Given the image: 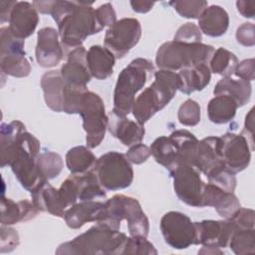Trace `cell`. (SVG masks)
<instances>
[{
	"instance_id": "cell-5",
	"label": "cell",
	"mask_w": 255,
	"mask_h": 255,
	"mask_svg": "<svg viewBox=\"0 0 255 255\" xmlns=\"http://www.w3.org/2000/svg\"><path fill=\"white\" fill-rule=\"evenodd\" d=\"M154 72L151 61L143 58L132 60L118 77L114 92L113 112L127 117L132 109L135 95L144 87L148 77Z\"/></svg>"
},
{
	"instance_id": "cell-31",
	"label": "cell",
	"mask_w": 255,
	"mask_h": 255,
	"mask_svg": "<svg viewBox=\"0 0 255 255\" xmlns=\"http://www.w3.org/2000/svg\"><path fill=\"white\" fill-rule=\"evenodd\" d=\"M237 104L235 100L225 94L215 95L207 106L209 120L217 125L229 123L236 115Z\"/></svg>"
},
{
	"instance_id": "cell-19",
	"label": "cell",
	"mask_w": 255,
	"mask_h": 255,
	"mask_svg": "<svg viewBox=\"0 0 255 255\" xmlns=\"http://www.w3.org/2000/svg\"><path fill=\"white\" fill-rule=\"evenodd\" d=\"M9 30L19 39H26L31 36L38 23V11L33 4L24 1H17L9 17Z\"/></svg>"
},
{
	"instance_id": "cell-48",
	"label": "cell",
	"mask_w": 255,
	"mask_h": 255,
	"mask_svg": "<svg viewBox=\"0 0 255 255\" xmlns=\"http://www.w3.org/2000/svg\"><path fill=\"white\" fill-rule=\"evenodd\" d=\"M246 134L244 135L248 141H249V144L251 145V150L254 149V140H253V137H254V109L252 108L248 115L246 116L245 118V124H244V128H243V131H242V134Z\"/></svg>"
},
{
	"instance_id": "cell-50",
	"label": "cell",
	"mask_w": 255,
	"mask_h": 255,
	"mask_svg": "<svg viewBox=\"0 0 255 255\" xmlns=\"http://www.w3.org/2000/svg\"><path fill=\"white\" fill-rule=\"evenodd\" d=\"M17 1H0V21L8 22L11 11Z\"/></svg>"
},
{
	"instance_id": "cell-34",
	"label": "cell",
	"mask_w": 255,
	"mask_h": 255,
	"mask_svg": "<svg viewBox=\"0 0 255 255\" xmlns=\"http://www.w3.org/2000/svg\"><path fill=\"white\" fill-rule=\"evenodd\" d=\"M76 175L78 190H79V200H95L96 198H105L106 191L98 180V177L94 170H90L84 174Z\"/></svg>"
},
{
	"instance_id": "cell-41",
	"label": "cell",
	"mask_w": 255,
	"mask_h": 255,
	"mask_svg": "<svg viewBox=\"0 0 255 255\" xmlns=\"http://www.w3.org/2000/svg\"><path fill=\"white\" fill-rule=\"evenodd\" d=\"M173 40L183 43H201L202 35L198 26L187 22L178 28Z\"/></svg>"
},
{
	"instance_id": "cell-37",
	"label": "cell",
	"mask_w": 255,
	"mask_h": 255,
	"mask_svg": "<svg viewBox=\"0 0 255 255\" xmlns=\"http://www.w3.org/2000/svg\"><path fill=\"white\" fill-rule=\"evenodd\" d=\"M228 246L237 255L255 252V229H237L233 232Z\"/></svg>"
},
{
	"instance_id": "cell-6",
	"label": "cell",
	"mask_w": 255,
	"mask_h": 255,
	"mask_svg": "<svg viewBox=\"0 0 255 255\" xmlns=\"http://www.w3.org/2000/svg\"><path fill=\"white\" fill-rule=\"evenodd\" d=\"M105 204L104 219L97 224L114 230H120L122 220L126 219L130 236H147L149 222L135 198L124 194H116L108 199Z\"/></svg>"
},
{
	"instance_id": "cell-16",
	"label": "cell",
	"mask_w": 255,
	"mask_h": 255,
	"mask_svg": "<svg viewBox=\"0 0 255 255\" xmlns=\"http://www.w3.org/2000/svg\"><path fill=\"white\" fill-rule=\"evenodd\" d=\"M196 230V245L225 248L236 230L234 224L229 220H203L194 222Z\"/></svg>"
},
{
	"instance_id": "cell-32",
	"label": "cell",
	"mask_w": 255,
	"mask_h": 255,
	"mask_svg": "<svg viewBox=\"0 0 255 255\" xmlns=\"http://www.w3.org/2000/svg\"><path fill=\"white\" fill-rule=\"evenodd\" d=\"M96 161L97 157L87 146H74L66 153V165L72 174L80 175L92 170Z\"/></svg>"
},
{
	"instance_id": "cell-46",
	"label": "cell",
	"mask_w": 255,
	"mask_h": 255,
	"mask_svg": "<svg viewBox=\"0 0 255 255\" xmlns=\"http://www.w3.org/2000/svg\"><path fill=\"white\" fill-rule=\"evenodd\" d=\"M234 74L239 79L252 82L254 80V59H246L238 63Z\"/></svg>"
},
{
	"instance_id": "cell-15",
	"label": "cell",
	"mask_w": 255,
	"mask_h": 255,
	"mask_svg": "<svg viewBox=\"0 0 255 255\" xmlns=\"http://www.w3.org/2000/svg\"><path fill=\"white\" fill-rule=\"evenodd\" d=\"M194 166L208 180L226 169L221 152L220 136H207L198 140Z\"/></svg>"
},
{
	"instance_id": "cell-44",
	"label": "cell",
	"mask_w": 255,
	"mask_h": 255,
	"mask_svg": "<svg viewBox=\"0 0 255 255\" xmlns=\"http://www.w3.org/2000/svg\"><path fill=\"white\" fill-rule=\"evenodd\" d=\"M126 156L130 163L140 164L146 161V159L150 156V149L147 145L140 142L130 146L126 153Z\"/></svg>"
},
{
	"instance_id": "cell-9",
	"label": "cell",
	"mask_w": 255,
	"mask_h": 255,
	"mask_svg": "<svg viewBox=\"0 0 255 255\" xmlns=\"http://www.w3.org/2000/svg\"><path fill=\"white\" fill-rule=\"evenodd\" d=\"M78 114L83 120L87 146L97 147L104 139L109 124L103 100L98 94L87 90L82 96Z\"/></svg>"
},
{
	"instance_id": "cell-49",
	"label": "cell",
	"mask_w": 255,
	"mask_h": 255,
	"mask_svg": "<svg viewBox=\"0 0 255 255\" xmlns=\"http://www.w3.org/2000/svg\"><path fill=\"white\" fill-rule=\"evenodd\" d=\"M237 9L239 13L245 18H253L255 13V2L239 0L236 2Z\"/></svg>"
},
{
	"instance_id": "cell-29",
	"label": "cell",
	"mask_w": 255,
	"mask_h": 255,
	"mask_svg": "<svg viewBox=\"0 0 255 255\" xmlns=\"http://www.w3.org/2000/svg\"><path fill=\"white\" fill-rule=\"evenodd\" d=\"M32 201L40 211H46L54 216L64 217L66 209L61 201L59 190L47 181L37 191L31 193Z\"/></svg>"
},
{
	"instance_id": "cell-38",
	"label": "cell",
	"mask_w": 255,
	"mask_h": 255,
	"mask_svg": "<svg viewBox=\"0 0 255 255\" xmlns=\"http://www.w3.org/2000/svg\"><path fill=\"white\" fill-rule=\"evenodd\" d=\"M174 10L184 18H199L201 13L208 6L207 1L203 0H179L171 1L168 3Z\"/></svg>"
},
{
	"instance_id": "cell-25",
	"label": "cell",
	"mask_w": 255,
	"mask_h": 255,
	"mask_svg": "<svg viewBox=\"0 0 255 255\" xmlns=\"http://www.w3.org/2000/svg\"><path fill=\"white\" fill-rule=\"evenodd\" d=\"M229 16L218 5L207 6L198 18V28L202 33L210 37L222 36L228 29Z\"/></svg>"
},
{
	"instance_id": "cell-3",
	"label": "cell",
	"mask_w": 255,
	"mask_h": 255,
	"mask_svg": "<svg viewBox=\"0 0 255 255\" xmlns=\"http://www.w3.org/2000/svg\"><path fill=\"white\" fill-rule=\"evenodd\" d=\"M180 88L178 73L163 69L154 72L152 84L134 100L131 112L135 122L144 125L173 99Z\"/></svg>"
},
{
	"instance_id": "cell-2",
	"label": "cell",
	"mask_w": 255,
	"mask_h": 255,
	"mask_svg": "<svg viewBox=\"0 0 255 255\" xmlns=\"http://www.w3.org/2000/svg\"><path fill=\"white\" fill-rule=\"evenodd\" d=\"M92 2L55 0L51 15L58 25L61 44L65 51L81 47L91 35L101 32L105 27ZM68 52V54H69Z\"/></svg>"
},
{
	"instance_id": "cell-45",
	"label": "cell",
	"mask_w": 255,
	"mask_h": 255,
	"mask_svg": "<svg viewBox=\"0 0 255 255\" xmlns=\"http://www.w3.org/2000/svg\"><path fill=\"white\" fill-rule=\"evenodd\" d=\"M237 42L246 47H252L255 44L254 37V24L250 22L243 23L237 28L236 31Z\"/></svg>"
},
{
	"instance_id": "cell-21",
	"label": "cell",
	"mask_w": 255,
	"mask_h": 255,
	"mask_svg": "<svg viewBox=\"0 0 255 255\" xmlns=\"http://www.w3.org/2000/svg\"><path fill=\"white\" fill-rule=\"evenodd\" d=\"M108 129L124 145L132 146L140 143L144 137V127L125 116H120L113 111L110 114Z\"/></svg>"
},
{
	"instance_id": "cell-18",
	"label": "cell",
	"mask_w": 255,
	"mask_h": 255,
	"mask_svg": "<svg viewBox=\"0 0 255 255\" xmlns=\"http://www.w3.org/2000/svg\"><path fill=\"white\" fill-rule=\"evenodd\" d=\"M87 51L81 46L67 55V62L61 67L60 74L64 82L77 88H87L91 81V74L86 61Z\"/></svg>"
},
{
	"instance_id": "cell-30",
	"label": "cell",
	"mask_w": 255,
	"mask_h": 255,
	"mask_svg": "<svg viewBox=\"0 0 255 255\" xmlns=\"http://www.w3.org/2000/svg\"><path fill=\"white\" fill-rule=\"evenodd\" d=\"M251 84L248 81L242 79H234L231 76L223 77L214 87L213 94L220 95L225 94L232 97L238 108L247 104L251 98Z\"/></svg>"
},
{
	"instance_id": "cell-23",
	"label": "cell",
	"mask_w": 255,
	"mask_h": 255,
	"mask_svg": "<svg viewBox=\"0 0 255 255\" xmlns=\"http://www.w3.org/2000/svg\"><path fill=\"white\" fill-rule=\"evenodd\" d=\"M86 61L92 77L98 80H106L114 72L116 57L106 47L94 45L87 51Z\"/></svg>"
},
{
	"instance_id": "cell-51",
	"label": "cell",
	"mask_w": 255,
	"mask_h": 255,
	"mask_svg": "<svg viewBox=\"0 0 255 255\" xmlns=\"http://www.w3.org/2000/svg\"><path fill=\"white\" fill-rule=\"evenodd\" d=\"M129 3L132 10L137 13H146L151 10L155 4L151 1H130Z\"/></svg>"
},
{
	"instance_id": "cell-7",
	"label": "cell",
	"mask_w": 255,
	"mask_h": 255,
	"mask_svg": "<svg viewBox=\"0 0 255 255\" xmlns=\"http://www.w3.org/2000/svg\"><path fill=\"white\" fill-rule=\"evenodd\" d=\"M215 49L203 43H183L169 41L163 43L156 52L155 64L159 69L177 71L198 64H208Z\"/></svg>"
},
{
	"instance_id": "cell-1",
	"label": "cell",
	"mask_w": 255,
	"mask_h": 255,
	"mask_svg": "<svg viewBox=\"0 0 255 255\" xmlns=\"http://www.w3.org/2000/svg\"><path fill=\"white\" fill-rule=\"evenodd\" d=\"M1 167L10 165L21 185L33 193L47 181L36 163L40 152V141L30 133L23 123H3L0 128Z\"/></svg>"
},
{
	"instance_id": "cell-4",
	"label": "cell",
	"mask_w": 255,
	"mask_h": 255,
	"mask_svg": "<svg viewBox=\"0 0 255 255\" xmlns=\"http://www.w3.org/2000/svg\"><path fill=\"white\" fill-rule=\"evenodd\" d=\"M128 236L106 226L96 224L73 240L59 245L56 254L111 255L122 254Z\"/></svg>"
},
{
	"instance_id": "cell-43",
	"label": "cell",
	"mask_w": 255,
	"mask_h": 255,
	"mask_svg": "<svg viewBox=\"0 0 255 255\" xmlns=\"http://www.w3.org/2000/svg\"><path fill=\"white\" fill-rule=\"evenodd\" d=\"M19 245V235L17 231L10 227L1 225V253L10 252Z\"/></svg>"
},
{
	"instance_id": "cell-17",
	"label": "cell",
	"mask_w": 255,
	"mask_h": 255,
	"mask_svg": "<svg viewBox=\"0 0 255 255\" xmlns=\"http://www.w3.org/2000/svg\"><path fill=\"white\" fill-rule=\"evenodd\" d=\"M59 37V32L52 27H44L38 31L35 55L41 67L52 68L62 61L64 50Z\"/></svg>"
},
{
	"instance_id": "cell-14",
	"label": "cell",
	"mask_w": 255,
	"mask_h": 255,
	"mask_svg": "<svg viewBox=\"0 0 255 255\" xmlns=\"http://www.w3.org/2000/svg\"><path fill=\"white\" fill-rule=\"evenodd\" d=\"M225 167L232 173L244 170L250 163L251 147L244 134L226 132L220 136Z\"/></svg>"
},
{
	"instance_id": "cell-52",
	"label": "cell",
	"mask_w": 255,
	"mask_h": 255,
	"mask_svg": "<svg viewBox=\"0 0 255 255\" xmlns=\"http://www.w3.org/2000/svg\"><path fill=\"white\" fill-rule=\"evenodd\" d=\"M199 254H223L220 248L210 247V246H202V248L198 251Z\"/></svg>"
},
{
	"instance_id": "cell-10",
	"label": "cell",
	"mask_w": 255,
	"mask_h": 255,
	"mask_svg": "<svg viewBox=\"0 0 255 255\" xmlns=\"http://www.w3.org/2000/svg\"><path fill=\"white\" fill-rule=\"evenodd\" d=\"M0 37L1 71L16 78L29 76L31 66L24 51V40L15 37L8 27L0 29Z\"/></svg>"
},
{
	"instance_id": "cell-24",
	"label": "cell",
	"mask_w": 255,
	"mask_h": 255,
	"mask_svg": "<svg viewBox=\"0 0 255 255\" xmlns=\"http://www.w3.org/2000/svg\"><path fill=\"white\" fill-rule=\"evenodd\" d=\"M40 210L29 200L18 202L2 195L1 198V225H12L17 222L27 221L34 218Z\"/></svg>"
},
{
	"instance_id": "cell-35",
	"label": "cell",
	"mask_w": 255,
	"mask_h": 255,
	"mask_svg": "<svg viewBox=\"0 0 255 255\" xmlns=\"http://www.w3.org/2000/svg\"><path fill=\"white\" fill-rule=\"evenodd\" d=\"M236 56L225 48H218L214 51L210 61L209 69L211 72L223 77H229L234 74L235 68L238 65Z\"/></svg>"
},
{
	"instance_id": "cell-26",
	"label": "cell",
	"mask_w": 255,
	"mask_h": 255,
	"mask_svg": "<svg viewBox=\"0 0 255 255\" xmlns=\"http://www.w3.org/2000/svg\"><path fill=\"white\" fill-rule=\"evenodd\" d=\"M41 87L46 105L54 112H63V97L65 82L60 71L46 72L41 78Z\"/></svg>"
},
{
	"instance_id": "cell-27",
	"label": "cell",
	"mask_w": 255,
	"mask_h": 255,
	"mask_svg": "<svg viewBox=\"0 0 255 255\" xmlns=\"http://www.w3.org/2000/svg\"><path fill=\"white\" fill-rule=\"evenodd\" d=\"M149 149L155 161L164 166L168 171L179 164L178 144L170 134L154 139Z\"/></svg>"
},
{
	"instance_id": "cell-20",
	"label": "cell",
	"mask_w": 255,
	"mask_h": 255,
	"mask_svg": "<svg viewBox=\"0 0 255 255\" xmlns=\"http://www.w3.org/2000/svg\"><path fill=\"white\" fill-rule=\"evenodd\" d=\"M105 211V202L96 200L80 201L66 210L64 219L70 228L78 229L88 222H101L104 219Z\"/></svg>"
},
{
	"instance_id": "cell-22",
	"label": "cell",
	"mask_w": 255,
	"mask_h": 255,
	"mask_svg": "<svg viewBox=\"0 0 255 255\" xmlns=\"http://www.w3.org/2000/svg\"><path fill=\"white\" fill-rule=\"evenodd\" d=\"M204 206H213L217 213L225 219H229L241 207L237 196L233 192L226 191L210 182L206 183L204 187Z\"/></svg>"
},
{
	"instance_id": "cell-40",
	"label": "cell",
	"mask_w": 255,
	"mask_h": 255,
	"mask_svg": "<svg viewBox=\"0 0 255 255\" xmlns=\"http://www.w3.org/2000/svg\"><path fill=\"white\" fill-rule=\"evenodd\" d=\"M200 107L194 100L188 99L183 102L177 113L179 123L186 127H194L200 122Z\"/></svg>"
},
{
	"instance_id": "cell-33",
	"label": "cell",
	"mask_w": 255,
	"mask_h": 255,
	"mask_svg": "<svg viewBox=\"0 0 255 255\" xmlns=\"http://www.w3.org/2000/svg\"><path fill=\"white\" fill-rule=\"evenodd\" d=\"M179 148V164H190L194 166L198 139L187 129H176L170 133Z\"/></svg>"
},
{
	"instance_id": "cell-47",
	"label": "cell",
	"mask_w": 255,
	"mask_h": 255,
	"mask_svg": "<svg viewBox=\"0 0 255 255\" xmlns=\"http://www.w3.org/2000/svg\"><path fill=\"white\" fill-rule=\"evenodd\" d=\"M97 12L104 27H107V26L111 27L113 24L117 22L116 12L111 3H105L101 5L100 7L97 8Z\"/></svg>"
},
{
	"instance_id": "cell-8",
	"label": "cell",
	"mask_w": 255,
	"mask_h": 255,
	"mask_svg": "<svg viewBox=\"0 0 255 255\" xmlns=\"http://www.w3.org/2000/svg\"><path fill=\"white\" fill-rule=\"evenodd\" d=\"M101 185L108 190L128 187L133 180V169L126 154L109 151L99 158L93 168Z\"/></svg>"
},
{
	"instance_id": "cell-12",
	"label": "cell",
	"mask_w": 255,
	"mask_h": 255,
	"mask_svg": "<svg viewBox=\"0 0 255 255\" xmlns=\"http://www.w3.org/2000/svg\"><path fill=\"white\" fill-rule=\"evenodd\" d=\"M141 37V26L135 18H123L113 24L106 32L104 44L116 57L124 58Z\"/></svg>"
},
{
	"instance_id": "cell-42",
	"label": "cell",
	"mask_w": 255,
	"mask_h": 255,
	"mask_svg": "<svg viewBox=\"0 0 255 255\" xmlns=\"http://www.w3.org/2000/svg\"><path fill=\"white\" fill-rule=\"evenodd\" d=\"M255 212L253 209L242 208L240 207L230 218L229 220L234 224L237 229H252L254 228Z\"/></svg>"
},
{
	"instance_id": "cell-11",
	"label": "cell",
	"mask_w": 255,
	"mask_h": 255,
	"mask_svg": "<svg viewBox=\"0 0 255 255\" xmlns=\"http://www.w3.org/2000/svg\"><path fill=\"white\" fill-rule=\"evenodd\" d=\"M200 173L190 164H178L169 170L177 197L189 206L203 207V191L206 183Z\"/></svg>"
},
{
	"instance_id": "cell-36",
	"label": "cell",
	"mask_w": 255,
	"mask_h": 255,
	"mask_svg": "<svg viewBox=\"0 0 255 255\" xmlns=\"http://www.w3.org/2000/svg\"><path fill=\"white\" fill-rule=\"evenodd\" d=\"M36 163L42 176L47 180L58 176L63 169L61 155L50 150L39 152L36 156Z\"/></svg>"
},
{
	"instance_id": "cell-13",
	"label": "cell",
	"mask_w": 255,
	"mask_h": 255,
	"mask_svg": "<svg viewBox=\"0 0 255 255\" xmlns=\"http://www.w3.org/2000/svg\"><path fill=\"white\" fill-rule=\"evenodd\" d=\"M160 230L164 241L174 249H185L190 245H196L194 222L182 212H166L160 219Z\"/></svg>"
},
{
	"instance_id": "cell-39",
	"label": "cell",
	"mask_w": 255,
	"mask_h": 255,
	"mask_svg": "<svg viewBox=\"0 0 255 255\" xmlns=\"http://www.w3.org/2000/svg\"><path fill=\"white\" fill-rule=\"evenodd\" d=\"M125 255H156L157 250L144 236L128 237L123 253Z\"/></svg>"
},
{
	"instance_id": "cell-28",
	"label": "cell",
	"mask_w": 255,
	"mask_h": 255,
	"mask_svg": "<svg viewBox=\"0 0 255 255\" xmlns=\"http://www.w3.org/2000/svg\"><path fill=\"white\" fill-rule=\"evenodd\" d=\"M178 75L181 80V88L179 91L186 95L203 90L211 79V71L208 64H198L182 69Z\"/></svg>"
}]
</instances>
